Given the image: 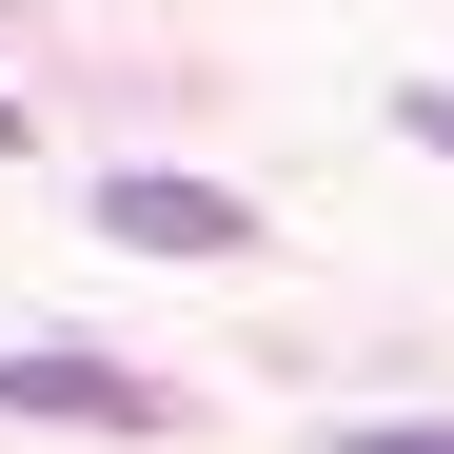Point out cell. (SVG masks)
I'll use <instances>...</instances> for the list:
<instances>
[{"mask_svg": "<svg viewBox=\"0 0 454 454\" xmlns=\"http://www.w3.org/2000/svg\"><path fill=\"white\" fill-rule=\"evenodd\" d=\"M0 415H80V434H159L178 395H159V375H119V356H0Z\"/></svg>", "mask_w": 454, "mask_h": 454, "instance_id": "cell-1", "label": "cell"}, {"mask_svg": "<svg viewBox=\"0 0 454 454\" xmlns=\"http://www.w3.org/2000/svg\"><path fill=\"white\" fill-rule=\"evenodd\" d=\"M99 217H119L138 257H238V238H257V217L217 198V178H178V159H138V178H99Z\"/></svg>", "mask_w": 454, "mask_h": 454, "instance_id": "cell-2", "label": "cell"}, {"mask_svg": "<svg viewBox=\"0 0 454 454\" xmlns=\"http://www.w3.org/2000/svg\"><path fill=\"white\" fill-rule=\"evenodd\" d=\"M336 454H454V415H356Z\"/></svg>", "mask_w": 454, "mask_h": 454, "instance_id": "cell-3", "label": "cell"}, {"mask_svg": "<svg viewBox=\"0 0 454 454\" xmlns=\"http://www.w3.org/2000/svg\"><path fill=\"white\" fill-rule=\"evenodd\" d=\"M395 138H434V159H454V80H415V99H395Z\"/></svg>", "mask_w": 454, "mask_h": 454, "instance_id": "cell-4", "label": "cell"}, {"mask_svg": "<svg viewBox=\"0 0 454 454\" xmlns=\"http://www.w3.org/2000/svg\"><path fill=\"white\" fill-rule=\"evenodd\" d=\"M0 159H20V99H0Z\"/></svg>", "mask_w": 454, "mask_h": 454, "instance_id": "cell-5", "label": "cell"}]
</instances>
